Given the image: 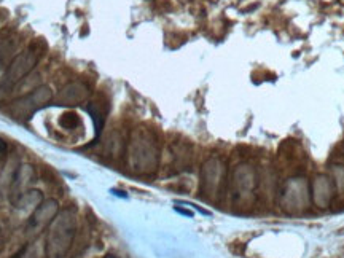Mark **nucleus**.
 <instances>
[{
	"label": "nucleus",
	"instance_id": "nucleus-1",
	"mask_svg": "<svg viewBox=\"0 0 344 258\" xmlns=\"http://www.w3.org/2000/svg\"><path fill=\"white\" fill-rule=\"evenodd\" d=\"M183 204H186V206H191L193 209H196L198 212H201L203 215H211V212H209V211H206V209H203V207H199V206H196V204H191V203H183Z\"/></svg>",
	"mask_w": 344,
	"mask_h": 258
},
{
	"label": "nucleus",
	"instance_id": "nucleus-2",
	"mask_svg": "<svg viewBox=\"0 0 344 258\" xmlns=\"http://www.w3.org/2000/svg\"><path fill=\"white\" fill-rule=\"evenodd\" d=\"M175 212L182 214V215H186V217H193V212L191 211H186V209H182V207H174Z\"/></svg>",
	"mask_w": 344,
	"mask_h": 258
},
{
	"label": "nucleus",
	"instance_id": "nucleus-3",
	"mask_svg": "<svg viewBox=\"0 0 344 258\" xmlns=\"http://www.w3.org/2000/svg\"><path fill=\"white\" fill-rule=\"evenodd\" d=\"M6 153V143L0 139V156H3Z\"/></svg>",
	"mask_w": 344,
	"mask_h": 258
},
{
	"label": "nucleus",
	"instance_id": "nucleus-4",
	"mask_svg": "<svg viewBox=\"0 0 344 258\" xmlns=\"http://www.w3.org/2000/svg\"><path fill=\"white\" fill-rule=\"evenodd\" d=\"M112 193H113V195H117V196H121V198H126V193H123V191H118V190H113Z\"/></svg>",
	"mask_w": 344,
	"mask_h": 258
},
{
	"label": "nucleus",
	"instance_id": "nucleus-5",
	"mask_svg": "<svg viewBox=\"0 0 344 258\" xmlns=\"http://www.w3.org/2000/svg\"><path fill=\"white\" fill-rule=\"evenodd\" d=\"M105 258H118V257H115V255H107Z\"/></svg>",
	"mask_w": 344,
	"mask_h": 258
}]
</instances>
